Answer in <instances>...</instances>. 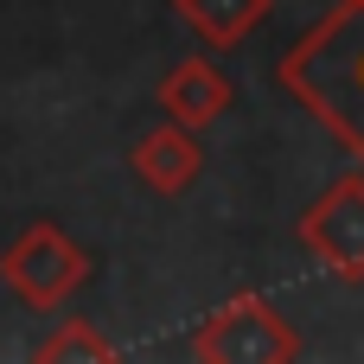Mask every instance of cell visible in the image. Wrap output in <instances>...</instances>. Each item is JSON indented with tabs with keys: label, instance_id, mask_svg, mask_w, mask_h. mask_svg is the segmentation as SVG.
I'll return each instance as SVG.
<instances>
[{
	"label": "cell",
	"instance_id": "obj_1",
	"mask_svg": "<svg viewBox=\"0 0 364 364\" xmlns=\"http://www.w3.org/2000/svg\"><path fill=\"white\" fill-rule=\"evenodd\" d=\"M282 90L364 160V0H333L288 45Z\"/></svg>",
	"mask_w": 364,
	"mask_h": 364
},
{
	"label": "cell",
	"instance_id": "obj_2",
	"mask_svg": "<svg viewBox=\"0 0 364 364\" xmlns=\"http://www.w3.org/2000/svg\"><path fill=\"white\" fill-rule=\"evenodd\" d=\"M192 358H205V364H294L301 358V333L288 326V314L269 294H250L243 288L218 314L198 320Z\"/></svg>",
	"mask_w": 364,
	"mask_h": 364
},
{
	"label": "cell",
	"instance_id": "obj_3",
	"mask_svg": "<svg viewBox=\"0 0 364 364\" xmlns=\"http://www.w3.org/2000/svg\"><path fill=\"white\" fill-rule=\"evenodd\" d=\"M0 282H6L13 301H26L32 314H58V307L90 282V250H83L77 237H64L51 218H38V224H26V230L6 243Z\"/></svg>",
	"mask_w": 364,
	"mask_h": 364
},
{
	"label": "cell",
	"instance_id": "obj_4",
	"mask_svg": "<svg viewBox=\"0 0 364 364\" xmlns=\"http://www.w3.org/2000/svg\"><path fill=\"white\" fill-rule=\"evenodd\" d=\"M301 250L339 275V282H364V173L333 179L307 211H301Z\"/></svg>",
	"mask_w": 364,
	"mask_h": 364
},
{
	"label": "cell",
	"instance_id": "obj_5",
	"mask_svg": "<svg viewBox=\"0 0 364 364\" xmlns=\"http://www.w3.org/2000/svg\"><path fill=\"white\" fill-rule=\"evenodd\" d=\"M128 166H134V179L147 186V192H160V198H179V192H192L198 186V173H205V147H198V128H186V122H160V128H147L134 147H128Z\"/></svg>",
	"mask_w": 364,
	"mask_h": 364
},
{
	"label": "cell",
	"instance_id": "obj_6",
	"mask_svg": "<svg viewBox=\"0 0 364 364\" xmlns=\"http://www.w3.org/2000/svg\"><path fill=\"white\" fill-rule=\"evenodd\" d=\"M230 102H237V90H230V77H224L211 58H179V64L160 77V109H166L173 122H186V128L224 122Z\"/></svg>",
	"mask_w": 364,
	"mask_h": 364
},
{
	"label": "cell",
	"instance_id": "obj_7",
	"mask_svg": "<svg viewBox=\"0 0 364 364\" xmlns=\"http://www.w3.org/2000/svg\"><path fill=\"white\" fill-rule=\"evenodd\" d=\"M173 13L186 19V32H192L198 45L237 51V45L275 13V0H173Z\"/></svg>",
	"mask_w": 364,
	"mask_h": 364
},
{
	"label": "cell",
	"instance_id": "obj_8",
	"mask_svg": "<svg viewBox=\"0 0 364 364\" xmlns=\"http://www.w3.org/2000/svg\"><path fill=\"white\" fill-rule=\"evenodd\" d=\"M70 358H83V364H109V358H115V339H102L90 320H64L51 339H38V364H70Z\"/></svg>",
	"mask_w": 364,
	"mask_h": 364
}]
</instances>
